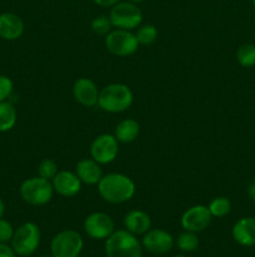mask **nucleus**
Here are the masks:
<instances>
[{"instance_id":"nucleus-1","label":"nucleus","mask_w":255,"mask_h":257,"mask_svg":"<svg viewBox=\"0 0 255 257\" xmlns=\"http://www.w3.org/2000/svg\"><path fill=\"white\" fill-rule=\"evenodd\" d=\"M135 183L129 176L122 173H108L100 178L98 192L100 197L112 205L128 202L135 195Z\"/></svg>"},{"instance_id":"nucleus-2","label":"nucleus","mask_w":255,"mask_h":257,"mask_svg":"<svg viewBox=\"0 0 255 257\" xmlns=\"http://www.w3.org/2000/svg\"><path fill=\"white\" fill-rule=\"evenodd\" d=\"M134 100L132 89L122 83H112L99 92L98 105L104 112L122 113L129 109Z\"/></svg>"},{"instance_id":"nucleus-3","label":"nucleus","mask_w":255,"mask_h":257,"mask_svg":"<svg viewBox=\"0 0 255 257\" xmlns=\"http://www.w3.org/2000/svg\"><path fill=\"white\" fill-rule=\"evenodd\" d=\"M142 245L128 230L114 231L105 241L108 257H142Z\"/></svg>"},{"instance_id":"nucleus-4","label":"nucleus","mask_w":255,"mask_h":257,"mask_svg":"<svg viewBox=\"0 0 255 257\" xmlns=\"http://www.w3.org/2000/svg\"><path fill=\"white\" fill-rule=\"evenodd\" d=\"M20 197L30 206H44L50 202L54 195L52 183L42 177H32L25 180L19 188Z\"/></svg>"},{"instance_id":"nucleus-5","label":"nucleus","mask_w":255,"mask_h":257,"mask_svg":"<svg viewBox=\"0 0 255 257\" xmlns=\"http://www.w3.org/2000/svg\"><path fill=\"white\" fill-rule=\"evenodd\" d=\"M40 245V230L36 223L25 222L14 231L12 247L15 255L32 256Z\"/></svg>"},{"instance_id":"nucleus-6","label":"nucleus","mask_w":255,"mask_h":257,"mask_svg":"<svg viewBox=\"0 0 255 257\" xmlns=\"http://www.w3.org/2000/svg\"><path fill=\"white\" fill-rule=\"evenodd\" d=\"M109 19L116 29L132 30L142 24V13L134 3L119 2L110 9Z\"/></svg>"},{"instance_id":"nucleus-7","label":"nucleus","mask_w":255,"mask_h":257,"mask_svg":"<svg viewBox=\"0 0 255 257\" xmlns=\"http://www.w3.org/2000/svg\"><path fill=\"white\" fill-rule=\"evenodd\" d=\"M84 246V241L79 232L74 230H64L58 233L50 243L52 257H78Z\"/></svg>"},{"instance_id":"nucleus-8","label":"nucleus","mask_w":255,"mask_h":257,"mask_svg":"<svg viewBox=\"0 0 255 257\" xmlns=\"http://www.w3.org/2000/svg\"><path fill=\"white\" fill-rule=\"evenodd\" d=\"M105 47L116 57H128L138 50L139 43L130 30L115 29L105 35Z\"/></svg>"},{"instance_id":"nucleus-9","label":"nucleus","mask_w":255,"mask_h":257,"mask_svg":"<svg viewBox=\"0 0 255 257\" xmlns=\"http://www.w3.org/2000/svg\"><path fill=\"white\" fill-rule=\"evenodd\" d=\"M119 152V142L112 135H100L90 146V156L99 165H108L116 158Z\"/></svg>"},{"instance_id":"nucleus-10","label":"nucleus","mask_w":255,"mask_h":257,"mask_svg":"<svg viewBox=\"0 0 255 257\" xmlns=\"http://www.w3.org/2000/svg\"><path fill=\"white\" fill-rule=\"evenodd\" d=\"M84 231L94 240H106L115 231L114 221L104 212H92L85 218Z\"/></svg>"},{"instance_id":"nucleus-11","label":"nucleus","mask_w":255,"mask_h":257,"mask_svg":"<svg viewBox=\"0 0 255 257\" xmlns=\"http://www.w3.org/2000/svg\"><path fill=\"white\" fill-rule=\"evenodd\" d=\"M212 216L208 206L196 205L188 208L180 218L182 227L190 232H202L212 223Z\"/></svg>"},{"instance_id":"nucleus-12","label":"nucleus","mask_w":255,"mask_h":257,"mask_svg":"<svg viewBox=\"0 0 255 257\" xmlns=\"http://www.w3.org/2000/svg\"><path fill=\"white\" fill-rule=\"evenodd\" d=\"M174 246V238L168 231L162 228H154L144 233L142 237V247L154 255H164L168 253Z\"/></svg>"},{"instance_id":"nucleus-13","label":"nucleus","mask_w":255,"mask_h":257,"mask_svg":"<svg viewBox=\"0 0 255 257\" xmlns=\"http://www.w3.org/2000/svg\"><path fill=\"white\" fill-rule=\"evenodd\" d=\"M52 181L54 192L62 196V197H74L82 190V181L79 180V177H78L75 172L58 171V173Z\"/></svg>"},{"instance_id":"nucleus-14","label":"nucleus","mask_w":255,"mask_h":257,"mask_svg":"<svg viewBox=\"0 0 255 257\" xmlns=\"http://www.w3.org/2000/svg\"><path fill=\"white\" fill-rule=\"evenodd\" d=\"M99 92L96 84L89 78H79L72 85V97L84 107L96 105Z\"/></svg>"},{"instance_id":"nucleus-15","label":"nucleus","mask_w":255,"mask_h":257,"mask_svg":"<svg viewBox=\"0 0 255 257\" xmlns=\"http://www.w3.org/2000/svg\"><path fill=\"white\" fill-rule=\"evenodd\" d=\"M25 25L22 18L14 13L0 14V38L4 40H16L24 34Z\"/></svg>"},{"instance_id":"nucleus-16","label":"nucleus","mask_w":255,"mask_h":257,"mask_svg":"<svg viewBox=\"0 0 255 257\" xmlns=\"http://www.w3.org/2000/svg\"><path fill=\"white\" fill-rule=\"evenodd\" d=\"M232 238L239 245L250 247L255 245V217H242L234 225Z\"/></svg>"},{"instance_id":"nucleus-17","label":"nucleus","mask_w":255,"mask_h":257,"mask_svg":"<svg viewBox=\"0 0 255 257\" xmlns=\"http://www.w3.org/2000/svg\"><path fill=\"white\" fill-rule=\"evenodd\" d=\"M75 173L78 175L82 183L85 185H98L102 177V171L99 163L92 158H82L76 163Z\"/></svg>"},{"instance_id":"nucleus-18","label":"nucleus","mask_w":255,"mask_h":257,"mask_svg":"<svg viewBox=\"0 0 255 257\" xmlns=\"http://www.w3.org/2000/svg\"><path fill=\"white\" fill-rule=\"evenodd\" d=\"M124 226L125 230H128L132 235H144L152 227V220L144 211L132 210L125 216Z\"/></svg>"},{"instance_id":"nucleus-19","label":"nucleus","mask_w":255,"mask_h":257,"mask_svg":"<svg viewBox=\"0 0 255 257\" xmlns=\"http://www.w3.org/2000/svg\"><path fill=\"white\" fill-rule=\"evenodd\" d=\"M140 132V125L134 119H124L115 128V138L118 142L132 143L136 140Z\"/></svg>"},{"instance_id":"nucleus-20","label":"nucleus","mask_w":255,"mask_h":257,"mask_svg":"<svg viewBox=\"0 0 255 257\" xmlns=\"http://www.w3.org/2000/svg\"><path fill=\"white\" fill-rule=\"evenodd\" d=\"M16 109L12 103L4 100L0 102V132H9L16 123Z\"/></svg>"},{"instance_id":"nucleus-21","label":"nucleus","mask_w":255,"mask_h":257,"mask_svg":"<svg viewBox=\"0 0 255 257\" xmlns=\"http://www.w3.org/2000/svg\"><path fill=\"white\" fill-rule=\"evenodd\" d=\"M212 217L222 218L229 215L232 211V202L226 197H215L208 206Z\"/></svg>"},{"instance_id":"nucleus-22","label":"nucleus","mask_w":255,"mask_h":257,"mask_svg":"<svg viewBox=\"0 0 255 257\" xmlns=\"http://www.w3.org/2000/svg\"><path fill=\"white\" fill-rule=\"evenodd\" d=\"M176 245L179 250L182 251V252H194L198 248V246H199V238H198L195 232L185 231V232L179 235L176 240Z\"/></svg>"},{"instance_id":"nucleus-23","label":"nucleus","mask_w":255,"mask_h":257,"mask_svg":"<svg viewBox=\"0 0 255 257\" xmlns=\"http://www.w3.org/2000/svg\"><path fill=\"white\" fill-rule=\"evenodd\" d=\"M236 59L242 67L250 68L255 65V45L244 44L238 49Z\"/></svg>"},{"instance_id":"nucleus-24","label":"nucleus","mask_w":255,"mask_h":257,"mask_svg":"<svg viewBox=\"0 0 255 257\" xmlns=\"http://www.w3.org/2000/svg\"><path fill=\"white\" fill-rule=\"evenodd\" d=\"M135 37H136L138 43H139V44L142 45L152 44V43L156 40L158 30L152 24L142 25V27H139V29H138Z\"/></svg>"},{"instance_id":"nucleus-25","label":"nucleus","mask_w":255,"mask_h":257,"mask_svg":"<svg viewBox=\"0 0 255 257\" xmlns=\"http://www.w3.org/2000/svg\"><path fill=\"white\" fill-rule=\"evenodd\" d=\"M58 173V165L54 160H46L42 161L40 165L38 166V176L45 180H52L55 177V175Z\"/></svg>"},{"instance_id":"nucleus-26","label":"nucleus","mask_w":255,"mask_h":257,"mask_svg":"<svg viewBox=\"0 0 255 257\" xmlns=\"http://www.w3.org/2000/svg\"><path fill=\"white\" fill-rule=\"evenodd\" d=\"M112 22H110L109 17L105 15H99V17L94 18L92 22V30L96 35H106L112 32Z\"/></svg>"},{"instance_id":"nucleus-27","label":"nucleus","mask_w":255,"mask_h":257,"mask_svg":"<svg viewBox=\"0 0 255 257\" xmlns=\"http://www.w3.org/2000/svg\"><path fill=\"white\" fill-rule=\"evenodd\" d=\"M14 90V83L6 75H0V102H4L12 95Z\"/></svg>"},{"instance_id":"nucleus-28","label":"nucleus","mask_w":255,"mask_h":257,"mask_svg":"<svg viewBox=\"0 0 255 257\" xmlns=\"http://www.w3.org/2000/svg\"><path fill=\"white\" fill-rule=\"evenodd\" d=\"M14 228L9 221L0 218V242L8 243L12 241V235H14Z\"/></svg>"},{"instance_id":"nucleus-29","label":"nucleus","mask_w":255,"mask_h":257,"mask_svg":"<svg viewBox=\"0 0 255 257\" xmlns=\"http://www.w3.org/2000/svg\"><path fill=\"white\" fill-rule=\"evenodd\" d=\"M0 257H15V252L12 246L0 242Z\"/></svg>"},{"instance_id":"nucleus-30","label":"nucleus","mask_w":255,"mask_h":257,"mask_svg":"<svg viewBox=\"0 0 255 257\" xmlns=\"http://www.w3.org/2000/svg\"><path fill=\"white\" fill-rule=\"evenodd\" d=\"M94 4L99 5V7H102V8H112L114 7L116 3H119L120 0H92Z\"/></svg>"},{"instance_id":"nucleus-31","label":"nucleus","mask_w":255,"mask_h":257,"mask_svg":"<svg viewBox=\"0 0 255 257\" xmlns=\"http://www.w3.org/2000/svg\"><path fill=\"white\" fill-rule=\"evenodd\" d=\"M248 195H249V197L255 202V181H252V182L250 183L249 188H248Z\"/></svg>"},{"instance_id":"nucleus-32","label":"nucleus","mask_w":255,"mask_h":257,"mask_svg":"<svg viewBox=\"0 0 255 257\" xmlns=\"http://www.w3.org/2000/svg\"><path fill=\"white\" fill-rule=\"evenodd\" d=\"M4 213H5V205H4V201H2V197H0V218H2Z\"/></svg>"},{"instance_id":"nucleus-33","label":"nucleus","mask_w":255,"mask_h":257,"mask_svg":"<svg viewBox=\"0 0 255 257\" xmlns=\"http://www.w3.org/2000/svg\"><path fill=\"white\" fill-rule=\"evenodd\" d=\"M128 2H132V3H142V2H144V0H128Z\"/></svg>"},{"instance_id":"nucleus-34","label":"nucleus","mask_w":255,"mask_h":257,"mask_svg":"<svg viewBox=\"0 0 255 257\" xmlns=\"http://www.w3.org/2000/svg\"><path fill=\"white\" fill-rule=\"evenodd\" d=\"M174 257H186V256H184V255H176V256H174Z\"/></svg>"},{"instance_id":"nucleus-35","label":"nucleus","mask_w":255,"mask_h":257,"mask_svg":"<svg viewBox=\"0 0 255 257\" xmlns=\"http://www.w3.org/2000/svg\"><path fill=\"white\" fill-rule=\"evenodd\" d=\"M252 5H254V8H255V0H252Z\"/></svg>"},{"instance_id":"nucleus-36","label":"nucleus","mask_w":255,"mask_h":257,"mask_svg":"<svg viewBox=\"0 0 255 257\" xmlns=\"http://www.w3.org/2000/svg\"><path fill=\"white\" fill-rule=\"evenodd\" d=\"M42 257H50V256H42Z\"/></svg>"},{"instance_id":"nucleus-37","label":"nucleus","mask_w":255,"mask_h":257,"mask_svg":"<svg viewBox=\"0 0 255 257\" xmlns=\"http://www.w3.org/2000/svg\"><path fill=\"white\" fill-rule=\"evenodd\" d=\"M20 257H22V256H20Z\"/></svg>"}]
</instances>
